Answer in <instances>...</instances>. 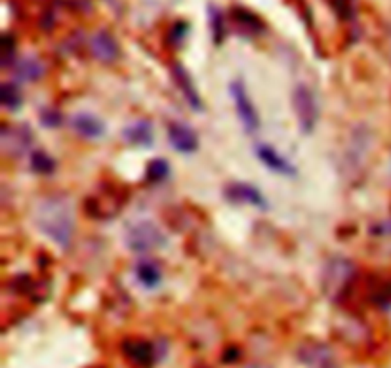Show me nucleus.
<instances>
[{"instance_id": "obj_1", "label": "nucleus", "mask_w": 391, "mask_h": 368, "mask_svg": "<svg viewBox=\"0 0 391 368\" xmlns=\"http://www.w3.org/2000/svg\"><path fill=\"white\" fill-rule=\"evenodd\" d=\"M37 225L55 245L67 248L75 229L69 200L63 197H50L42 200L37 210Z\"/></svg>"}, {"instance_id": "obj_2", "label": "nucleus", "mask_w": 391, "mask_h": 368, "mask_svg": "<svg viewBox=\"0 0 391 368\" xmlns=\"http://www.w3.org/2000/svg\"><path fill=\"white\" fill-rule=\"evenodd\" d=\"M124 243L132 252L147 254L166 246V237L157 223L149 222V220H139L126 227Z\"/></svg>"}, {"instance_id": "obj_3", "label": "nucleus", "mask_w": 391, "mask_h": 368, "mask_svg": "<svg viewBox=\"0 0 391 368\" xmlns=\"http://www.w3.org/2000/svg\"><path fill=\"white\" fill-rule=\"evenodd\" d=\"M292 107L298 116L299 130L304 134H311L319 121V105L315 94L304 85H298L292 92Z\"/></svg>"}, {"instance_id": "obj_4", "label": "nucleus", "mask_w": 391, "mask_h": 368, "mask_svg": "<svg viewBox=\"0 0 391 368\" xmlns=\"http://www.w3.org/2000/svg\"><path fill=\"white\" fill-rule=\"evenodd\" d=\"M229 94L233 98V103H235V111H237L238 121L243 124V128L246 130L248 136H254L258 128H260V115L254 107L250 96L246 92V86L243 80L235 78L229 85Z\"/></svg>"}, {"instance_id": "obj_5", "label": "nucleus", "mask_w": 391, "mask_h": 368, "mask_svg": "<svg viewBox=\"0 0 391 368\" xmlns=\"http://www.w3.org/2000/svg\"><path fill=\"white\" fill-rule=\"evenodd\" d=\"M256 157L263 162L266 168H269L271 172H275L279 176L294 177L298 174L296 166H294L290 161H286L283 155L277 151L275 147L268 146V143H260V146L256 147Z\"/></svg>"}, {"instance_id": "obj_6", "label": "nucleus", "mask_w": 391, "mask_h": 368, "mask_svg": "<svg viewBox=\"0 0 391 368\" xmlns=\"http://www.w3.org/2000/svg\"><path fill=\"white\" fill-rule=\"evenodd\" d=\"M168 139L177 153L191 155L199 149V138L191 126L182 123H172L168 126Z\"/></svg>"}, {"instance_id": "obj_7", "label": "nucleus", "mask_w": 391, "mask_h": 368, "mask_svg": "<svg viewBox=\"0 0 391 368\" xmlns=\"http://www.w3.org/2000/svg\"><path fill=\"white\" fill-rule=\"evenodd\" d=\"M33 136L31 132L27 130L25 126H4L2 128V146H4V151L14 157H19L24 155L29 146H31Z\"/></svg>"}, {"instance_id": "obj_8", "label": "nucleus", "mask_w": 391, "mask_h": 368, "mask_svg": "<svg viewBox=\"0 0 391 368\" xmlns=\"http://www.w3.org/2000/svg\"><path fill=\"white\" fill-rule=\"evenodd\" d=\"M225 197L237 204H248L256 208H268V202L263 199L260 189H256L250 184H231L225 187Z\"/></svg>"}, {"instance_id": "obj_9", "label": "nucleus", "mask_w": 391, "mask_h": 368, "mask_svg": "<svg viewBox=\"0 0 391 368\" xmlns=\"http://www.w3.org/2000/svg\"><path fill=\"white\" fill-rule=\"evenodd\" d=\"M351 277V263L347 260H332L324 269V290L338 292L344 288V284L347 283V279Z\"/></svg>"}, {"instance_id": "obj_10", "label": "nucleus", "mask_w": 391, "mask_h": 368, "mask_svg": "<svg viewBox=\"0 0 391 368\" xmlns=\"http://www.w3.org/2000/svg\"><path fill=\"white\" fill-rule=\"evenodd\" d=\"M71 128L85 139H100L105 132V124L90 113H78L71 119Z\"/></svg>"}, {"instance_id": "obj_11", "label": "nucleus", "mask_w": 391, "mask_h": 368, "mask_svg": "<svg viewBox=\"0 0 391 368\" xmlns=\"http://www.w3.org/2000/svg\"><path fill=\"white\" fill-rule=\"evenodd\" d=\"M90 48H92V54L103 63L115 62L119 58V44L107 31L96 33L90 40Z\"/></svg>"}, {"instance_id": "obj_12", "label": "nucleus", "mask_w": 391, "mask_h": 368, "mask_svg": "<svg viewBox=\"0 0 391 368\" xmlns=\"http://www.w3.org/2000/svg\"><path fill=\"white\" fill-rule=\"evenodd\" d=\"M136 279H138V283L147 288V290H151V288H157L162 281V273H161V268H159V263L153 260H139L136 263Z\"/></svg>"}, {"instance_id": "obj_13", "label": "nucleus", "mask_w": 391, "mask_h": 368, "mask_svg": "<svg viewBox=\"0 0 391 368\" xmlns=\"http://www.w3.org/2000/svg\"><path fill=\"white\" fill-rule=\"evenodd\" d=\"M124 139L134 147H149L155 141L153 126L147 121H138L132 123L126 130H124Z\"/></svg>"}, {"instance_id": "obj_14", "label": "nucleus", "mask_w": 391, "mask_h": 368, "mask_svg": "<svg viewBox=\"0 0 391 368\" xmlns=\"http://www.w3.org/2000/svg\"><path fill=\"white\" fill-rule=\"evenodd\" d=\"M174 75H176L177 85H180V88H182V92H184L185 100L189 101V105H191L195 111L202 109V103H200V96L197 94V90H195V86H193V80L189 78V75H187V71H185L184 67L176 65V67H174Z\"/></svg>"}, {"instance_id": "obj_15", "label": "nucleus", "mask_w": 391, "mask_h": 368, "mask_svg": "<svg viewBox=\"0 0 391 368\" xmlns=\"http://www.w3.org/2000/svg\"><path fill=\"white\" fill-rule=\"evenodd\" d=\"M44 75V67L35 58H25L17 63V77L24 80H39Z\"/></svg>"}, {"instance_id": "obj_16", "label": "nucleus", "mask_w": 391, "mask_h": 368, "mask_svg": "<svg viewBox=\"0 0 391 368\" xmlns=\"http://www.w3.org/2000/svg\"><path fill=\"white\" fill-rule=\"evenodd\" d=\"M126 353L138 365H149L153 360V347L144 342H134L132 345H126Z\"/></svg>"}, {"instance_id": "obj_17", "label": "nucleus", "mask_w": 391, "mask_h": 368, "mask_svg": "<svg viewBox=\"0 0 391 368\" xmlns=\"http://www.w3.org/2000/svg\"><path fill=\"white\" fill-rule=\"evenodd\" d=\"M208 16H210V27H212V39L216 44H222L223 37H225V19H223L222 10L210 4Z\"/></svg>"}, {"instance_id": "obj_18", "label": "nucleus", "mask_w": 391, "mask_h": 368, "mask_svg": "<svg viewBox=\"0 0 391 368\" xmlns=\"http://www.w3.org/2000/svg\"><path fill=\"white\" fill-rule=\"evenodd\" d=\"M31 166L39 174H52L55 170V162L50 159V155L42 153V151H35L31 159Z\"/></svg>"}, {"instance_id": "obj_19", "label": "nucleus", "mask_w": 391, "mask_h": 368, "mask_svg": "<svg viewBox=\"0 0 391 368\" xmlns=\"http://www.w3.org/2000/svg\"><path fill=\"white\" fill-rule=\"evenodd\" d=\"M2 103L4 107L10 111H16L21 105V94L14 85H4L2 86Z\"/></svg>"}, {"instance_id": "obj_20", "label": "nucleus", "mask_w": 391, "mask_h": 368, "mask_svg": "<svg viewBox=\"0 0 391 368\" xmlns=\"http://www.w3.org/2000/svg\"><path fill=\"white\" fill-rule=\"evenodd\" d=\"M233 17H235V21H237L238 25H245L248 31L258 33L261 29L260 19H258L256 16H252L250 12H246V10L235 8V10H233Z\"/></svg>"}, {"instance_id": "obj_21", "label": "nucleus", "mask_w": 391, "mask_h": 368, "mask_svg": "<svg viewBox=\"0 0 391 368\" xmlns=\"http://www.w3.org/2000/svg\"><path fill=\"white\" fill-rule=\"evenodd\" d=\"M168 174H170L168 162L162 161V159L151 161L149 162V166H147V177H149L151 182H162V179L168 177Z\"/></svg>"}, {"instance_id": "obj_22", "label": "nucleus", "mask_w": 391, "mask_h": 368, "mask_svg": "<svg viewBox=\"0 0 391 368\" xmlns=\"http://www.w3.org/2000/svg\"><path fill=\"white\" fill-rule=\"evenodd\" d=\"M334 6H336L338 14L344 19H349L353 16V10H355L353 0H334Z\"/></svg>"}, {"instance_id": "obj_23", "label": "nucleus", "mask_w": 391, "mask_h": 368, "mask_svg": "<svg viewBox=\"0 0 391 368\" xmlns=\"http://www.w3.org/2000/svg\"><path fill=\"white\" fill-rule=\"evenodd\" d=\"M14 58V42L10 35H4V42H2V63L8 65L10 60Z\"/></svg>"}, {"instance_id": "obj_24", "label": "nucleus", "mask_w": 391, "mask_h": 368, "mask_svg": "<svg viewBox=\"0 0 391 368\" xmlns=\"http://www.w3.org/2000/svg\"><path fill=\"white\" fill-rule=\"evenodd\" d=\"M42 124L48 128H54L58 124H62V116L58 115L55 111H46V113H42Z\"/></svg>"}, {"instance_id": "obj_25", "label": "nucleus", "mask_w": 391, "mask_h": 368, "mask_svg": "<svg viewBox=\"0 0 391 368\" xmlns=\"http://www.w3.org/2000/svg\"><path fill=\"white\" fill-rule=\"evenodd\" d=\"M185 31H187V24L180 21V24H176L174 27H172V35H170V37H172V40L180 42V40L185 37Z\"/></svg>"}]
</instances>
